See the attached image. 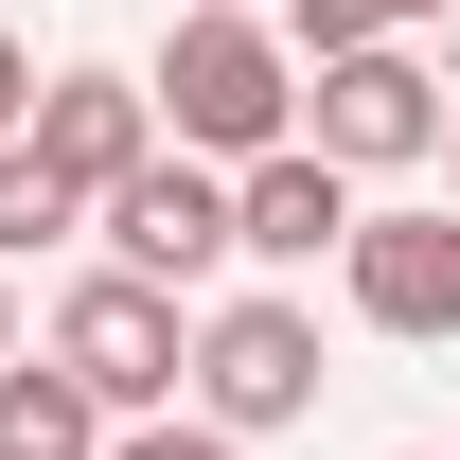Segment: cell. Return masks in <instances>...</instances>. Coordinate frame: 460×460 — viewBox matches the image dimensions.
<instances>
[{
  "instance_id": "3957f363",
  "label": "cell",
  "mask_w": 460,
  "mask_h": 460,
  "mask_svg": "<svg viewBox=\"0 0 460 460\" xmlns=\"http://www.w3.org/2000/svg\"><path fill=\"white\" fill-rule=\"evenodd\" d=\"M54 354L107 390V425L195 407V319H177V284H142V266H89V284L54 301Z\"/></svg>"
},
{
  "instance_id": "ba28073f",
  "label": "cell",
  "mask_w": 460,
  "mask_h": 460,
  "mask_svg": "<svg viewBox=\"0 0 460 460\" xmlns=\"http://www.w3.org/2000/svg\"><path fill=\"white\" fill-rule=\"evenodd\" d=\"M36 160L71 195H107L124 160H160V89L142 71H36Z\"/></svg>"
},
{
  "instance_id": "30bf717a",
  "label": "cell",
  "mask_w": 460,
  "mask_h": 460,
  "mask_svg": "<svg viewBox=\"0 0 460 460\" xmlns=\"http://www.w3.org/2000/svg\"><path fill=\"white\" fill-rule=\"evenodd\" d=\"M54 230H89V195H71V177L36 160V124H18V142H0V266H18V248H54Z\"/></svg>"
},
{
  "instance_id": "4fadbf2b",
  "label": "cell",
  "mask_w": 460,
  "mask_h": 460,
  "mask_svg": "<svg viewBox=\"0 0 460 460\" xmlns=\"http://www.w3.org/2000/svg\"><path fill=\"white\" fill-rule=\"evenodd\" d=\"M18 124H36V54L0 36V142H18Z\"/></svg>"
},
{
  "instance_id": "5b68a950",
  "label": "cell",
  "mask_w": 460,
  "mask_h": 460,
  "mask_svg": "<svg viewBox=\"0 0 460 460\" xmlns=\"http://www.w3.org/2000/svg\"><path fill=\"white\" fill-rule=\"evenodd\" d=\"M195 407H213L230 443H266V425H301V407H319V319H301L284 284L213 301V319H195Z\"/></svg>"
},
{
  "instance_id": "9c48e42d",
  "label": "cell",
  "mask_w": 460,
  "mask_h": 460,
  "mask_svg": "<svg viewBox=\"0 0 460 460\" xmlns=\"http://www.w3.org/2000/svg\"><path fill=\"white\" fill-rule=\"evenodd\" d=\"M0 460H107V390L71 354H0Z\"/></svg>"
},
{
  "instance_id": "e0dca14e",
  "label": "cell",
  "mask_w": 460,
  "mask_h": 460,
  "mask_svg": "<svg viewBox=\"0 0 460 460\" xmlns=\"http://www.w3.org/2000/svg\"><path fill=\"white\" fill-rule=\"evenodd\" d=\"M443 177H460V107H443Z\"/></svg>"
},
{
  "instance_id": "8fae6325",
  "label": "cell",
  "mask_w": 460,
  "mask_h": 460,
  "mask_svg": "<svg viewBox=\"0 0 460 460\" xmlns=\"http://www.w3.org/2000/svg\"><path fill=\"white\" fill-rule=\"evenodd\" d=\"M107 460H248V443H230L213 407H142V425H107Z\"/></svg>"
},
{
  "instance_id": "52a82bcc",
  "label": "cell",
  "mask_w": 460,
  "mask_h": 460,
  "mask_svg": "<svg viewBox=\"0 0 460 460\" xmlns=\"http://www.w3.org/2000/svg\"><path fill=\"white\" fill-rule=\"evenodd\" d=\"M337 301L372 319V337L443 354V337H460V195H443V213H354V248H337Z\"/></svg>"
},
{
  "instance_id": "277c9868",
  "label": "cell",
  "mask_w": 460,
  "mask_h": 460,
  "mask_svg": "<svg viewBox=\"0 0 460 460\" xmlns=\"http://www.w3.org/2000/svg\"><path fill=\"white\" fill-rule=\"evenodd\" d=\"M89 230H107V266H142V284H213L230 266V160H195V142H160V160H124L107 195H89Z\"/></svg>"
},
{
  "instance_id": "9a60e30c",
  "label": "cell",
  "mask_w": 460,
  "mask_h": 460,
  "mask_svg": "<svg viewBox=\"0 0 460 460\" xmlns=\"http://www.w3.org/2000/svg\"><path fill=\"white\" fill-rule=\"evenodd\" d=\"M0 354H18V266H0Z\"/></svg>"
},
{
  "instance_id": "2e32d148",
  "label": "cell",
  "mask_w": 460,
  "mask_h": 460,
  "mask_svg": "<svg viewBox=\"0 0 460 460\" xmlns=\"http://www.w3.org/2000/svg\"><path fill=\"white\" fill-rule=\"evenodd\" d=\"M407 18H460V0H390V36H407Z\"/></svg>"
},
{
  "instance_id": "6da1fadb",
  "label": "cell",
  "mask_w": 460,
  "mask_h": 460,
  "mask_svg": "<svg viewBox=\"0 0 460 460\" xmlns=\"http://www.w3.org/2000/svg\"><path fill=\"white\" fill-rule=\"evenodd\" d=\"M142 89H160V142H195V160L301 142V54H284V18H177V54L142 71Z\"/></svg>"
},
{
  "instance_id": "5bb4252c",
  "label": "cell",
  "mask_w": 460,
  "mask_h": 460,
  "mask_svg": "<svg viewBox=\"0 0 460 460\" xmlns=\"http://www.w3.org/2000/svg\"><path fill=\"white\" fill-rule=\"evenodd\" d=\"M177 18H266V0H177Z\"/></svg>"
},
{
  "instance_id": "7a4b0ae2",
  "label": "cell",
  "mask_w": 460,
  "mask_h": 460,
  "mask_svg": "<svg viewBox=\"0 0 460 460\" xmlns=\"http://www.w3.org/2000/svg\"><path fill=\"white\" fill-rule=\"evenodd\" d=\"M443 71L407 54V36H354V54H319L301 71V142L319 160H354V177H407V160H443Z\"/></svg>"
},
{
  "instance_id": "7c38bea8",
  "label": "cell",
  "mask_w": 460,
  "mask_h": 460,
  "mask_svg": "<svg viewBox=\"0 0 460 460\" xmlns=\"http://www.w3.org/2000/svg\"><path fill=\"white\" fill-rule=\"evenodd\" d=\"M266 18H284V54H301V71L354 54V36H390V0H266Z\"/></svg>"
},
{
  "instance_id": "8992f818",
  "label": "cell",
  "mask_w": 460,
  "mask_h": 460,
  "mask_svg": "<svg viewBox=\"0 0 460 460\" xmlns=\"http://www.w3.org/2000/svg\"><path fill=\"white\" fill-rule=\"evenodd\" d=\"M354 160H319V142H266V160H230V266H266V284H301V266H337L354 248Z\"/></svg>"
}]
</instances>
